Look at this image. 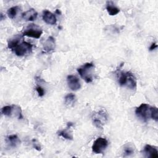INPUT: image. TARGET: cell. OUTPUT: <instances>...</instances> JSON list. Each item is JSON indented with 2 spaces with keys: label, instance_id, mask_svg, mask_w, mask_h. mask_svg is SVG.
<instances>
[{
  "label": "cell",
  "instance_id": "17",
  "mask_svg": "<svg viewBox=\"0 0 158 158\" xmlns=\"http://www.w3.org/2000/svg\"><path fill=\"white\" fill-rule=\"evenodd\" d=\"M65 104L67 106H73L76 101L75 96L72 93L67 94L65 97Z\"/></svg>",
  "mask_w": 158,
  "mask_h": 158
},
{
  "label": "cell",
  "instance_id": "7",
  "mask_svg": "<svg viewBox=\"0 0 158 158\" xmlns=\"http://www.w3.org/2000/svg\"><path fill=\"white\" fill-rule=\"evenodd\" d=\"M67 81L68 86L70 89H71L73 91H77L81 87L79 79L75 75H68L67 77Z\"/></svg>",
  "mask_w": 158,
  "mask_h": 158
},
{
  "label": "cell",
  "instance_id": "21",
  "mask_svg": "<svg viewBox=\"0 0 158 158\" xmlns=\"http://www.w3.org/2000/svg\"><path fill=\"white\" fill-rule=\"evenodd\" d=\"M20 40L19 38H14L10 39L8 41V44H7L8 48L12 50L15 46H17L20 43Z\"/></svg>",
  "mask_w": 158,
  "mask_h": 158
},
{
  "label": "cell",
  "instance_id": "24",
  "mask_svg": "<svg viewBox=\"0 0 158 158\" xmlns=\"http://www.w3.org/2000/svg\"><path fill=\"white\" fill-rule=\"evenodd\" d=\"M36 91H37V93H38L39 96L42 97V96H44V89H43V88H41V86H37V87L36 88Z\"/></svg>",
  "mask_w": 158,
  "mask_h": 158
},
{
  "label": "cell",
  "instance_id": "12",
  "mask_svg": "<svg viewBox=\"0 0 158 158\" xmlns=\"http://www.w3.org/2000/svg\"><path fill=\"white\" fill-rule=\"evenodd\" d=\"M106 8L110 15H115L120 12L119 8H118L112 1H107Z\"/></svg>",
  "mask_w": 158,
  "mask_h": 158
},
{
  "label": "cell",
  "instance_id": "26",
  "mask_svg": "<svg viewBox=\"0 0 158 158\" xmlns=\"http://www.w3.org/2000/svg\"><path fill=\"white\" fill-rule=\"evenodd\" d=\"M157 45L156 44V43H152L151 45V46L149 47V51H152L154 49H155L156 48H157Z\"/></svg>",
  "mask_w": 158,
  "mask_h": 158
},
{
  "label": "cell",
  "instance_id": "10",
  "mask_svg": "<svg viewBox=\"0 0 158 158\" xmlns=\"http://www.w3.org/2000/svg\"><path fill=\"white\" fill-rule=\"evenodd\" d=\"M56 48L55 39L52 36H49L46 40L43 45V49L46 52H51L54 51Z\"/></svg>",
  "mask_w": 158,
  "mask_h": 158
},
{
  "label": "cell",
  "instance_id": "23",
  "mask_svg": "<svg viewBox=\"0 0 158 158\" xmlns=\"http://www.w3.org/2000/svg\"><path fill=\"white\" fill-rule=\"evenodd\" d=\"M13 112H15V115L19 119L22 118V109L20 107L18 106H13Z\"/></svg>",
  "mask_w": 158,
  "mask_h": 158
},
{
  "label": "cell",
  "instance_id": "9",
  "mask_svg": "<svg viewBox=\"0 0 158 158\" xmlns=\"http://www.w3.org/2000/svg\"><path fill=\"white\" fill-rule=\"evenodd\" d=\"M43 19L46 23L49 25H54L57 22L55 15L48 10L43 11Z\"/></svg>",
  "mask_w": 158,
  "mask_h": 158
},
{
  "label": "cell",
  "instance_id": "4",
  "mask_svg": "<svg viewBox=\"0 0 158 158\" xmlns=\"http://www.w3.org/2000/svg\"><path fill=\"white\" fill-rule=\"evenodd\" d=\"M32 45L26 41H22L17 46H15L12 51L17 56H23L25 54H29L31 52Z\"/></svg>",
  "mask_w": 158,
  "mask_h": 158
},
{
  "label": "cell",
  "instance_id": "11",
  "mask_svg": "<svg viewBox=\"0 0 158 158\" xmlns=\"http://www.w3.org/2000/svg\"><path fill=\"white\" fill-rule=\"evenodd\" d=\"M22 18L27 21L35 20L38 15L37 12L34 9H30L22 14Z\"/></svg>",
  "mask_w": 158,
  "mask_h": 158
},
{
  "label": "cell",
  "instance_id": "19",
  "mask_svg": "<svg viewBox=\"0 0 158 158\" xmlns=\"http://www.w3.org/2000/svg\"><path fill=\"white\" fill-rule=\"evenodd\" d=\"M1 112L3 115L6 116H11L13 113V106H6L1 109Z\"/></svg>",
  "mask_w": 158,
  "mask_h": 158
},
{
  "label": "cell",
  "instance_id": "13",
  "mask_svg": "<svg viewBox=\"0 0 158 158\" xmlns=\"http://www.w3.org/2000/svg\"><path fill=\"white\" fill-rule=\"evenodd\" d=\"M7 143L12 148L17 147L20 143V140L16 135H10L6 138Z\"/></svg>",
  "mask_w": 158,
  "mask_h": 158
},
{
  "label": "cell",
  "instance_id": "5",
  "mask_svg": "<svg viewBox=\"0 0 158 158\" xmlns=\"http://www.w3.org/2000/svg\"><path fill=\"white\" fill-rule=\"evenodd\" d=\"M108 141L106 138H98L93 143L92 151L95 154H102L108 146Z\"/></svg>",
  "mask_w": 158,
  "mask_h": 158
},
{
  "label": "cell",
  "instance_id": "2",
  "mask_svg": "<svg viewBox=\"0 0 158 158\" xmlns=\"http://www.w3.org/2000/svg\"><path fill=\"white\" fill-rule=\"evenodd\" d=\"M91 118L94 126L98 128L102 129L107 121V112L104 109H100L99 110L94 112L92 114Z\"/></svg>",
  "mask_w": 158,
  "mask_h": 158
},
{
  "label": "cell",
  "instance_id": "22",
  "mask_svg": "<svg viewBox=\"0 0 158 158\" xmlns=\"http://www.w3.org/2000/svg\"><path fill=\"white\" fill-rule=\"evenodd\" d=\"M150 117L155 121L158 120V109L156 107H150Z\"/></svg>",
  "mask_w": 158,
  "mask_h": 158
},
{
  "label": "cell",
  "instance_id": "18",
  "mask_svg": "<svg viewBox=\"0 0 158 158\" xmlns=\"http://www.w3.org/2000/svg\"><path fill=\"white\" fill-rule=\"evenodd\" d=\"M128 79V72H121L118 78V83L120 86H125L127 84Z\"/></svg>",
  "mask_w": 158,
  "mask_h": 158
},
{
  "label": "cell",
  "instance_id": "1",
  "mask_svg": "<svg viewBox=\"0 0 158 158\" xmlns=\"http://www.w3.org/2000/svg\"><path fill=\"white\" fill-rule=\"evenodd\" d=\"M94 65L92 62H87L83 64L82 66L77 69L80 77L86 81L87 83H91L93 81V73L94 70Z\"/></svg>",
  "mask_w": 158,
  "mask_h": 158
},
{
  "label": "cell",
  "instance_id": "14",
  "mask_svg": "<svg viewBox=\"0 0 158 158\" xmlns=\"http://www.w3.org/2000/svg\"><path fill=\"white\" fill-rule=\"evenodd\" d=\"M126 85L130 89H135L136 87V80L135 76L130 72H128V79Z\"/></svg>",
  "mask_w": 158,
  "mask_h": 158
},
{
  "label": "cell",
  "instance_id": "3",
  "mask_svg": "<svg viewBox=\"0 0 158 158\" xmlns=\"http://www.w3.org/2000/svg\"><path fill=\"white\" fill-rule=\"evenodd\" d=\"M42 33L43 30L39 26L35 24H30L26 28V29L23 31V36L38 39L41 37Z\"/></svg>",
  "mask_w": 158,
  "mask_h": 158
},
{
  "label": "cell",
  "instance_id": "6",
  "mask_svg": "<svg viewBox=\"0 0 158 158\" xmlns=\"http://www.w3.org/2000/svg\"><path fill=\"white\" fill-rule=\"evenodd\" d=\"M149 108L150 106L148 104L143 103L136 109L135 114L139 118L144 122H146L150 117Z\"/></svg>",
  "mask_w": 158,
  "mask_h": 158
},
{
  "label": "cell",
  "instance_id": "20",
  "mask_svg": "<svg viewBox=\"0 0 158 158\" xmlns=\"http://www.w3.org/2000/svg\"><path fill=\"white\" fill-rule=\"evenodd\" d=\"M19 9V6H17L12 7L10 9H9L7 10V12L8 17L10 19H14L16 16Z\"/></svg>",
  "mask_w": 158,
  "mask_h": 158
},
{
  "label": "cell",
  "instance_id": "16",
  "mask_svg": "<svg viewBox=\"0 0 158 158\" xmlns=\"http://www.w3.org/2000/svg\"><path fill=\"white\" fill-rule=\"evenodd\" d=\"M135 152V147L134 145L131 143H127L123 146V156H130Z\"/></svg>",
  "mask_w": 158,
  "mask_h": 158
},
{
  "label": "cell",
  "instance_id": "8",
  "mask_svg": "<svg viewBox=\"0 0 158 158\" xmlns=\"http://www.w3.org/2000/svg\"><path fill=\"white\" fill-rule=\"evenodd\" d=\"M143 152L145 154V156L147 157H151V158H157L158 157V151L157 148L155 147L146 144L144 147Z\"/></svg>",
  "mask_w": 158,
  "mask_h": 158
},
{
  "label": "cell",
  "instance_id": "25",
  "mask_svg": "<svg viewBox=\"0 0 158 158\" xmlns=\"http://www.w3.org/2000/svg\"><path fill=\"white\" fill-rule=\"evenodd\" d=\"M32 141H33V147L35 148V149H36L37 151H41V146H40V144L38 143H37V142H36V139H33L32 140Z\"/></svg>",
  "mask_w": 158,
  "mask_h": 158
},
{
  "label": "cell",
  "instance_id": "27",
  "mask_svg": "<svg viewBox=\"0 0 158 158\" xmlns=\"http://www.w3.org/2000/svg\"><path fill=\"white\" fill-rule=\"evenodd\" d=\"M56 13H57V14H58L59 15L60 14V11L59 10V9H56Z\"/></svg>",
  "mask_w": 158,
  "mask_h": 158
},
{
  "label": "cell",
  "instance_id": "15",
  "mask_svg": "<svg viewBox=\"0 0 158 158\" xmlns=\"http://www.w3.org/2000/svg\"><path fill=\"white\" fill-rule=\"evenodd\" d=\"M69 127L67 126V128L65 130H60L58 132V135L60 136H62V138L66 139H69V140H72L73 139V135L72 132L69 130Z\"/></svg>",
  "mask_w": 158,
  "mask_h": 158
}]
</instances>
